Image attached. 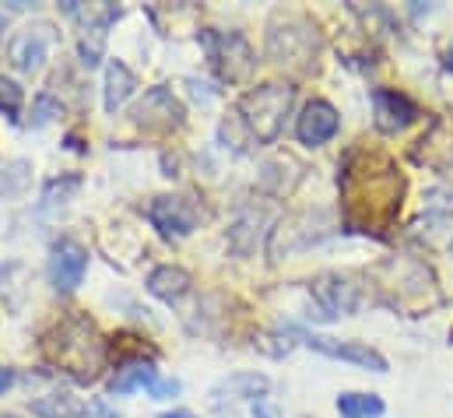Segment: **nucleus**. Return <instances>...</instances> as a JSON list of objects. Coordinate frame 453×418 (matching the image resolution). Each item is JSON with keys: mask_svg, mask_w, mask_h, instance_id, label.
Instances as JSON below:
<instances>
[{"mask_svg": "<svg viewBox=\"0 0 453 418\" xmlns=\"http://www.w3.org/2000/svg\"><path fill=\"white\" fill-rule=\"evenodd\" d=\"M267 391H271V380H267L264 373H232L228 380H222V383L215 387V398L226 401V394H228V398H250V401H260Z\"/></svg>", "mask_w": 453, "mask_h": 418, "instance_id": "4468645a", "label": "nucleus"}, {"mask_svg": "<svg viewBox=\"0 0 453 418\" xmlns=\"http://www.w3.org/2000/svg\"><path fill=\"white\" fill-rule=\"evenodd\" d=\"M296 99V89L285 85V81H267L253 92H246L235 112L242 120V127L250 130V137H257L260 144H274L281 137V127H285V116L292 109Z\"/></svg>", "mask_w": 453, "mask_h": 418, "instance_id": "f03ea898", "label": "nucleus"}, {"mask_svg": "<svg viewBox=\"0 0 453 418\" xmlns=\"http://www.w3.org/2000/svg\"><path fill=\"white\" fill-rule=\"evenodd\" d=\"M88 271V250L74 239H60L50 253V282L57 292H74L85 282Z\"/></svg>", "mask_w": 453, "mask_h": 418, "instance_id": "0eeeda50", "label": "nucleus"}, {"mask_svg": "<svg viewBox=\"0 0 453 418\" xmlns=\"http://www.w3.org/2000/svg\"><path fill=\"white\" fill-rule=\"evenodd\" d=\"M0 32H4V14H0Z\"/></svg>", "mask_w": 453, "mask_h": 418, "instance_id": "a878e982", "label": "nucleus"}, {"mask_svg": "<svg viewBox=\"0 0 453 418\" xmlns=\"http://www.w3.org/2000/svg\"><path fill=\"white\" fill-rule=\"evenodd\" d=\"M253 418H274V412H271V408H264V405L257 401V405H253Z\"/></svg>", "mask_w": 453, "mask_h": 418, "instance_id": "5701e85b", "label": "nucleus"}, {"mask_svg": "<svg viewBox=\"0 0 453 418\" xmlns=\"http://www.w3.org/2000/svg\"><path fill=\"white\" fill-rule=\"evenodd\" d=\"M11 383H14V373H11V369H4V366H0V394H4V391H7V387H11Z\"/></svg>", "mask_w": 453, "mask_h": 418, "instance_id": "4be33fe9", "label": "nucleus"}, {"mask_svg": "<svg viewBox=\"0 0 453 418\" xmlns=\"http://www.w3.org/2000/svg\"><path fill=\"white\" fill-rule=\"evenodd\" d=\"M35 120H32V127H42L46 120H53V116H60V103H53L50 96H39L35 99V112H32Z\"/></svg>", "mask_w": 453, "mask_h": 418, "instance_id": "aec40b11", "label": "nucleus"}, {"mask_svg": "<svg viewBox=\"0 0 453 418\" xmlns=\"http://www.w3.org/2000/svg\"><path fill=\"white\" fill-rule=\"evenodd\" d=\"M162 418H197L194 412H165Z\"/></svg>", "mask_w": 453, "mask_h": 418, "instance_id": "b1692460", "label": "nucleus"}, {"mask_svg": "<svg viewBox=\"0 0 453 418\" xmlns=\"http://www.w3.org/2000/svg\"><path fill=\"white\" fill-rule=\"evenodd\" d=\"M183 120H187V109L180 105V99L169 89H162V85L158 89H148L144 99L134 105V123L144 127V130L165 134V130L183 127Z\"/></svg>", "mask_w": 453, "mask_h": 418, "instance_id": "423d86ee", "label": "nucleus"}, {"mask_svg": "<svg viewBox=\"0 0 453 418\" xmlns=\"http://www.w3.org/2000/svg\"><path fill=\"white\" fill-rule=\"evenodd\" d=\"M155 380H158V369L151 362H144V359H134L123 369H116V376L110 380V394H130V391L151 387Z\"/></svg>", "mask_w": 453, "mask_h": 418, "instance_id": "2eb2a0df", "label": "nucleus"}, {"mask_svg": "<svg viewBox=\"0 0 453 418\" xmlns=\"http://www.w3.org/2000/svg\"><path fill=\"white\" fill-rule=\"evenodd\" d=\"M180 391H183V387H180V380H162V376H158V380H155V383L148 387V394H151L155 401H165V398H176Z\"/></svg>", "mask_w": 453, "mask_h": 418, "instance_id": "412c9836", "label": "nucleus"}, {"mask_svg": "<svg viewBox=\"0 0 453 418\" xmlns=\"http://www.w3.org/2000/svg\"><path fill=\"white\" fill-rule=\"evenodd\" d=\"M341 187V218L351 232H372L383 236L397 214L404 197V176L397 162L387 151L355 148L344 159V169L338 176Z\"/></svg>", "mask_w": 453, "mask_h": 418, "instance_id": "f257e3e1", "label": "nucleus"}, {"mask_svg": "<svg viewBox=\"0 0 453 418\" xmlns=\"http://www.w3.org/2000/svg\"><path fill=\"white\" fill-rule=\"evenodd\" d=\"M32 412L39 418H85L88 415V408L78 401V398H71V394H50V398H39L35 405H32Z\"/></svg>", "mask_w": 453, "mask_h": 418, "instance_id": "a211bd4d", "label": "nucleus"}, {"mask_svg": "<svg viewBox=\"0 0 453 418\" xmlns=\"http://www.w3.org/2000/svg\"><path fill=\"white\" fill-rule=\"evenodd\" d=\"M53 39H57V35H53V25H46V21L21 28V32L11 39V64H14L18 71H25V74L39 71L42 60H46V53H50V46H53Z\"/></svg>", "mask_w": 453, "mask_h": 418, "instance_id": "1a4fd4ad", "label": "nucleus"}, {"mask_svg": "<svg viewBox=\"0 0 453 418\" xmlns=\"http://www.w3.org/2000/svg\"><path fill=\"white\" fill-rule=\"evenodd\" d=\"M338 130H341V116L327 99H313V103H306L303 116L296 120V137H299L306 148H320V144H327Z\"/></svg>", "mask_w": 453, "mask_h": 418, "instance_id": "9b49d317", "label": "nucleus"}, {"mask_svg": "<svg viewBox=\"0 0 453 418\" xmlns=\"http://www.w3.org/2000/svg\"><path fill=\"white\" fill-rule=\"evenodd\" d=\"M372 109H376V127L383 134L404 130L408 123H415L422 116V109L411 103L408 96L390 92V89H372Z\"/></svg>", "mask_w": 453, "mask_h": 418, "instance_id": "f8f14e48", "label": "nucleus"}, {"mask_svg": "<svg viewBox=\"0 0 453 418\" xmlns=\"http://www.w3.org/2000/svg\"><path fill=\"white\" fill-rule=\"evenodd\" d=\"M0 112L11 120H18V112H21V89L4 74H0Z\"/></svg>", "mask_w": 453, "mask_h": 418, "instance_id": "6ab92c4d", "label": "nucleus"}, {"mask_svg": "<svg viewBox=\"0 0 453 418\" xmlns=\"http://www.w3.org/2000/svg\"><path fill=\"white\" fill-rule=\"evenodd\" d=\"M134 89H137V81H134L130 67H127V64H119V60H113V64L106 67V92H103L106 112H116L119 105L130 99V92H134Z\"/></svg>", "mask_w": 453, "mask_h": 418, "instance_id": "dca6fc26", "label": "nucleus"}, {"mask_svg": "<svg viewBox=\"0 0 453 418\" xmlns=\"http://www.w3.org/2000/svg\"><path fill=\"white\" fill-rule=\"evenodd\" d=\"M387 412L383 398L376 394H358V391H348L338 398V415L341 418H380Z\"/></svg>", "mask_w": 453, "mask_h": 418, "instance_id": "f3484780", "label": "nucleus"}, {"mask_svg": "<svg viewBox=\"0 0 453 418\" xmlns=\"http://www.w3.org/2000/svg\"><path fill=\"white\" fill-rule=\"evenodd\" d=\"M201 43H204V50L211 57V67L219 71L222 81L235 85V81H246L250 78V71H253V50H250V43L239 32H215V28H208L201 35Z\"/></svg>", "mask_w": 453, "mask_h": 418, "instance_id": "20e7f679", "label": "nucleus"}, {"mask_svg": "<svg viewBox=\"0 0 453 418\" xmlns=\"http://www.w3.org/2000/svg\"><path fill=\"white\" fill-rule=\"evenodd\" d=\"M148 221L165 239H183L197 225V205L190 197H155L148 208Z\"/></svg>", "mask_w": 453, "mask_h": 418, "instance_id": "6e6552de", "label": "nucleus"}, {"mask_svg": "<svg viewBox=\"0 0 453 418\" xmlns=\"http://www.w3.org/2000/svg\"><path fill=\"white\" fill-rule=\"evenodd\" d=\"M0 418H18V415H0Z\"/></svg>", "mask_w": 453, "mask_h": 418, "instance_id": "bb28decb", "label": "nucleus"}, {"mask_svg": "<svg viewBox=\"0 0 453 418\" xmlns=\"http://www.w3.org/2000/svg\"><path fill=\"white\" fill-rule=\"evenodd\" d=\"M148 292L162 303H180L187 292H190V275L176 264H162L148 275Z\"/></svg>", "mask_w": 453, "mask_h": 418, "instance_id": "ddd939ff", "label": "nucleus"}, {"mask_svg": "<svg viewBox=\"0 0 453 418\" xmlns=\"http://www.w3.org/2000/svg\"><path fill=\"white\" fill-rule=\"evenodd\" d=\"M299 337H303V341H306L313 352H320V355H327V359L351 362V366L369 369V373H387V369H390V366H387V359H383L376 348L362 344V341H338V337L313 334V330H299Z\"/></svg>", "mask_w": 453, "mask_h": 418, "instance_id": "39448f33", "label": "nucleus"}, {"mask_svg": "<svg viewBox=\"0 0 453 418\" xmlns=\"http://www.w3.org/2000/svg\"><path fill=\"white\" fill-rule=\"evenodd\" d=\"M320 53V35L313 21L299 11H278L267 21V57L288 67H310Z\"/></svg>", "mask_w": 453, "mask_h": 418, "instance_id": "7ed1b4c3", "label": "nucleus"}, {"mask_svg": "<svg viewBox=\"0 0 453 418\" xmlns=\"http://www.w3.org/2000/svg\"><path fill=\"white\" fill-rule=\"evenodd\" d=\"M447 71L453 74V43H450V50H447Z\"/></svg>", "mask_w": 453, "mask_h": 418, "instance_id": "393cba45", "label": "nucleus"}, {"mask_svg": "<svg viewBox=\"0 0 453 418\" xmlns=\"http://www.w3.org/2000/svg\"><path fill=\"white\" fill-rule=\"evenodd\" d=\"M313 299L320 306L324 320H338V316H351L358 310V285H351L341 275H320L313 282Z\"/></svg>", "mask_w": 453, "mask_h": 418, "instance_id": "9d476101", "label": "nucleus"}]
</instances>
